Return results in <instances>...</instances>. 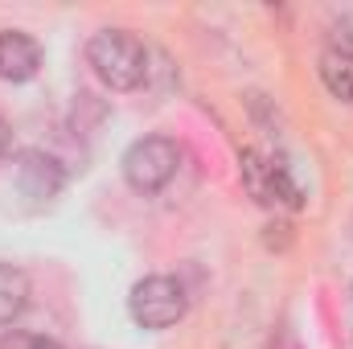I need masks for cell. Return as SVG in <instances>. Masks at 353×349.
<instances>
[{"instance_id": "cell-8", "label": "cell", "mask_w": 353, "mask_h": 349, "mask_svg": "<svg viewBox=\"0 0 353 349\" xmlns=\"http://www.w3.org/2000/svg\"><path fill=\"white\" fill-rule=\"evenodd\" d=\"M321 83L329 87L333 99H341V103H353V58L350 54H341V50H325L321 54Z\"/></svg>"}, {"instance_id": "cell-3", "label": "cell", "mask_w": 353, "mask_h": 349, "mask_svg": "<svg viewBox=\"0 0 353 349\" xmlns=\"http://www.w3.org/2000/svg\"><path fill=\"white\" fill-rule=\"evenodd\" d=\"M185 308H189V296H185V288L176 283L173 275H144L132 288V296H128L132 321L140 329H152V333L173 329L176 321L185 317Z\"/></svg>"}, {"instance_id": "cell-10", "label": "cell", "mask_w": 353, "mask_h": 349, "mask_svg": "<svg viewBox=\"0 0 353 349\" xmlns=\"http://www.w3.org/2000/svg\"><path fill=\"white\" fill-rule=\"evenodd\" d=\"M333 50H341V54L353 58V12H345V17L337 21V41H333Z\"/></svg>"}, {"instance_id": "cell-5", "label": "cell", "mask_w": 353, "mask_h": 349, "mask_svg": "<svg viewBox=\"0 0 353 349\" xmlns=\"http://www.w3.org/2000/svg\"><path fill=\"white\" fill-rule=\"evenodd\" d=\"M12 185H17V193H21V201L29 210H41V206H50L62 193L66 169L50 152H41V148H25L17 157V165H12Z\"/></svg>"}, {"instance_id": "cell-4", "label": "cell", "mask_w": 353, "mask_h": 349, "mask_svg": "<svg viewBox=\"0 0 353 349\" xmlns=\"http://www.w3.org/2000/svg\"><path fill=\"white\" fill-rule=\"evenodd\" d=\"M239 173H243L247 193L259 206H292V210L304 206V189L296 185V177L283 161H267L255 148H247V152H239Z\"/></svg>"}, {"instance_id": "cell-1", "label": "cell", "mask_w": 353, "mask_h": 349, "mask_svg": "<svg viewBox=\"0 0 353 349\" xmlns=\"http://www.w3.org/2000/svg\"><path fill=\"white\" fill-rule=\"evenodd\" d=\"M87 66L111 90H136L148 79V50L128 29H99L87 41Z\"/></svg>"}, {"instance_id": "cell-6", "label": "cell", "mask_w": 353, "mask_h": 349, "mask_svg": "<svg viewBox=\"0 0 353 349\" xmlns=\"http://www.w3.org/2000/svg\"><path fill=\"white\" fill-rule=\"evenodd\" d=\"M41 70V46L21 29H0V79L29 83Z\"/></svg>"}, {"instance_id": "cell-2", "label": "cell", "mask_w": 353, "mask_h": 349, "mask_svg": "<svg viewBox=\"0 0 353 349\" xmlns=\"http://www.w3.org/2000/svg\"><path fill=\"white\" fill-rule=\"evenodd\" d=\"M119 169H123V181L136 193L152 197V193H161L176 177V169H181V148H176L169 136H144V140H136L123 152Z\"/></svg>"}, {"instance_id": "cell-9", "label": "cell", "mask_w": 353, "mask_h": 349, "mask_svg": "<svg viewBox=\"0 0 353 349\" xmlns=\"http://www.w3.org/2000/svg\"><path fill=\"white\" fill-rule=\"evenodd\" d=\"M0 349H62L54 337H46V333H29V329H8L4 337H0Z\"/></svg>"}, {"instance_id": "cell-12", "label": "cell", "mask_w": 353, "mask_h": 349, "mask_svg": "<svg viewBox=\"0 0 353 349\" xmlns=\"http://www.w3.org/2000/svg\"><path fill=\"white\" fill-rule=\"evenodd\" d=\"M350 296H353V288H350Z\"/></svg>"}, {"instance_id": "cell-7", "label": "cell", "mask_w": 353, "mask_h": 349, "mask_svg": "<svg viewBox=\"0 0 353 349\" xmlns=\"http://www.w3.org/2000/svg\"><path fill=\"white\" fill-rule=\"evenodd\" d=\"M29 304V275L12 263H0V325H12Z\"/></svg>"}, {"instance_id": "cell-11", "label": "cell", "mask_w": 353, "mask_h": 349, "mask_svg": "<svg viewBox=\"0 0 353 349\" xmlns=\"http://www.w3.org/2000/svg\"><path fill=\"white\" fill-rule=\"evenodd\" d=\"M8 148H12V132H8V123H4V115H0V161L8 157Z\"/></svg>"}]
</instances>
